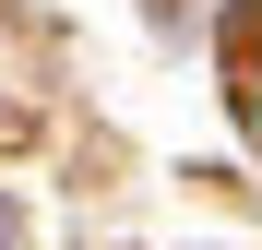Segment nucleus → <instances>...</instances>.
<instances>
[{"instance_id": "1", "label": "nucleus", "mask_w": 262, "mask_h": 250, "mask_svg": "<svg viewBox=\"0 0 262 250\" xmlns=\"http://www.w3.org/2000/svg\"><path fill=\"white\" fill-rule=\"evenodd\" d=\"M0 250H24V202H0Z\"/></svg>"}]
</instances>
